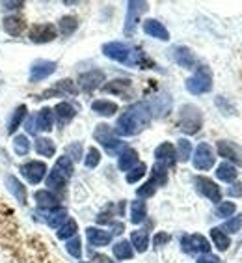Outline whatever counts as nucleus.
<instances>
[{"label": "nucleus", "mask_w": 242, "mask_h": 263, "mask_svg": "<svg viewBox=\"0 0 242 263\" xmlns=\"http://www.w3.org/2000/svg\"><path fill=\"white\" fill-rule=\"evenodd\" d=\"M153 120V112L149 103L138 101L131 105L119 118H117L116 129L114 133L119 137H136L144 129L149 127Z\"/></svg>", "instance_id": "1"}, {"label": "nucleus", "mask_w": 242, "mask_h": 263, "mask_svg": "<svg viewBox=\"0 0 242 263\" xmlns=\"http://www.w3.org/2000/svg\"><path fill=\"white\" fill-rule=\"evenodd\" d=\"M103 54L114 62H119L123 66H131V67L142 66L144 69H146V66H151V60L146 58V54H144L140 49H134V47L127 45L123 41H110V43H105V45H103Z\"/></svg>", "instance_id": "2"}, {"label": "nucleus", "mask_w": 242, "mask_h": 263, "mask_svg": "<svg viewBox=\"0 0 242 263\" xmlns=\"http://www.w3.org/2000/svg\"><path fill=\"white\" fill-rule=\"evenodd\" d=\"M93 137H95V140L99 142L103 147H105L106 153H108V155H112V157H119L121 153L127 149L125 142L119 140V138L116 137V133L112 131V127L106 125V123H99V125L95 127Z\"/></svg>", "instance_id": "3"}, {"label": "nucleus", "mask_w": 242, "mask_h": 263, "mask_svg": "<svg viewBox=\"0 0 242 263\" xmlns=\"http://www.w3.org/2000/svg\"><path fill=\"white\" fill-rule=\"evenodd\" d=\"M203 127V114L196 105H183L179 110V129L185 135H196Z\"/></svg>", "instance_id": "4"}, {"label": "nucleus", "mask_w": 242, "mask_h": 263, "mask_svg": "<svg viewBox=\"0 0 242 263\" xmlns=\"http://www.w3.org/2000/svg\"><path fill=\"white\" fill-rule=\"evenodd\" d=\"M187 90L190 91L192 96H201V93H207L212 90V73L207 66H197L196 73L187 79L185 82Z\"/></svg>", "instance_id": "5"}, {"label": "nucleus", "mask_w": 242, "mask_h": 263, "mask_svg": "<svg viewBox=\"0 0 242 263\" xmlns=\"http://www.w3.org/2000/svg\"><path fill=\"white\" fill-rule=\"evenodd\" d=\"M147 10H149V4H147V2H140V0H131V2L127 4L125 28H123V32H125L127 37L134 35L136 26H138V21H140V17L144 15Z\"/></svg>", "instance_id": "6"}, {"label": "nucleus", "mask_w": 242, "mask_h": 263, "mask_svg": "<svg viewBox=\"0 0 242 263\" xmlns=\"http://www.w3.org/2000/svg\"><path fill=\"white\" fill-rule=\"evenodd\" d=\"M181 247L183 252L187 254H209L211 252V243L207 241V237H203L201 233H192V235H183L181 237Z\"/></svg>", "instance_id": "7"}, {"label": "nucleus", "mask_w": 242, "mask_h": 263, "mask_svg": "<svg viewBox=\"0 0 242 263\" xmlns=\"http://www.w3.org/2000/svg\"><path fill=\"white\" fill-rule=\"evenodd\" d=\"M19 172L23 174L26 181L30 185H39L43 179L47 177V164L43 161H28L25 164H21Z\"/></svg>", "instance_id": "8"}, {"label": "nucleus", "mask_w": 242, "mask_h": 263, "mask_svg": "<svg viewBox=\"0 0 242 263\" xmlns=\"http://www.w3.org/2000/svg\"><path fill=\"white\" fill-rule=\"evenodd\" d=\"M194 187L196 191L201 196H205L207 200L214 203H220L222 202V193H220V187H218L216 183L209 179V177H203V176H196L194 177Z\"/></svg>", "instance_id": "9"}, {"label": "nucleus", "mask_w": 242, "mask_h": 263, "mask_svg": "<svg viewBox=\"0 0 242 263\" xmlns=\"http://www.w3.org/2000/svg\"><path fill=\"white\" fill-rule=\"evenodd\" d=\"M214 152H212V147L209 146L207 142H201L199 146L196 147V152H194V157H192V162H194V168L196 170H211L214 166Z\"/></svg>", "instance_id": "10"}, {"label": "nucleus", "mask_w": 242, "mask_h": 263, "mask_svg": "<svg viewBox=\"0 0 242 263\" xmlns=\"http://www.w3.org/2000/svg\"><path fill=\"white\" fill-rule=\"evenodd\" d=\"M56 35H58V30L52 23H39L30 28V37L32 43H49V41H54Z\"/></svg>", "instance_id": "11"}, {"label": "nucleus", "mask_w": 242, "mask_h": 263, "mask_svg": "<svg viewBox=\"0 0 242 263\" xmlns=\"http://www.w3.org/2000/svg\"><path fill=\"white\" fill-rule=\"evenodd\" d=\"M56 67H58V64H56V62H51V60L34 62L30 67V77H28V81H30L32 84H37V82L45 81V79H49V77L54 73Z\"/></svg>", "instance_id": "12"}, {"label": "nucleus", "mask_w": 242, "mask_h": 263, "mask_svg": "<svg viewBox=\"0 0 242 263\" xmlns=\"http://www.w3.org/2000/svg\"><path fill=\"white\" fill-rule=\"evenodd\" d=\"M103 82H105V71L103 69H90L78 77V88L82 91H88V93L103 86Z\"/></svg>", "instance_id": "13"}, {"label": "nucleus", "mask_w": 242, "mask_h": 263, "mask_svg": "<svg viewBox=\"0 0 242 263\" xmlns=\"http://www.w3.org/2000/svg\"><path fill=\"white\" fill-rule=\"evenodd\" d=\"M216 149H218V153H220V157L235 162L237 166H242V147L237 146L235 142L218 140L216 142Z\"/></svg>", "instance_id": "14"}, {"label": "nucleus", "mask_w": 242, "mask_h": 263, "mask_svg": "<svg viewBox=\"0 0 242 263\" xmlns=\"http://www.w3.org/2000/svg\"><path fill=\"white\" fill-rule=\"evenodd\" d=\"M34 120L35 133H51L54 129V112L49 106H43L35 116H32Z\"/></svg>", "instance_id": "15"}, {"label": "nucleus", "mask_w": 242, "mask_h": 263, "mask_svg": "<svg viewBox=\"0 0 242 263\" xmlns=\"http://www.w3.org/2000/svg\"><path fill=\"white\" fill-rule=\"evenodd\" d=\"M155 159H156V162H160L162 166H166V168L175 166V162H177L175 146H173L172 142H162L160 146L155 149Z\"/></svg>", "instance_id": "16"}, {"label": "nucleus", "mask_w": 242, "mask_h": 263, "mask_svg": "<svg viewBox=\"0 0 242 263\" xmlns=\"http://www.w3.org/2000/svg\"><path fill=\"white\" fill-rule=\"evenodd\" d=\"M6 189L10 191V194L13 198H15L17 202L21 203V205H26L28 203V191H26V187H25V183L21 181L19 177H15V176H6Z\"/></svg>", "instance_id": "17"}, {"label": "nucleus", "mask_w": 242, "mask_h": 263, "mask_svg": "<svg viewBox=\"0 0 242 263\" xmlns=\"http://www.w3.org/2000/svg\"><path fill=\"white\" fill-rule=\"evenodd\" d=\"M76 93H78V88L75 86V82L69 81V79H64V81L56 82L54 86L49 88L47 91H43L39 96V99H49V97H52V96H62V97L76 96Z\"/></svg>", "instance_id": "18"}, {"label": "nucleus", "mask_w": 242, "mask_h": 263, "mask_svg": "<svg viewBox=\"0 0 242 263\" xmlns=\"http://www.w3.org/2000/svg\"><path fill=\"white\" fill-rule=\"evenodd\" d=\"M34 200H35V205L43 211H52V209L60 208V200L56 196L54 193H51L49 189H39V191H35L34 193Z\"/></svg>", "instance_id": "19"}, {"label": "nucleus", "mask_w": 242, "mask_h": 263, "mask_svg": "<svg viewBox=\"0 0 242 263\" xmlns=\"http://www.w3.org/2000/svg\"><path fill=\"white\" fill-rule=\"evenodd\" d=\"M52 112H54V120L58 122V125H60V127H64V125H67L69 122H73V120H75V116H76V108L67 101L58 103Z\"/></svg>", "instance_id": "20"}, {"label": "nucleus", "mask_w": 242, "mask_h": 263, "mask_svg": "<svg viewBox=\"0 0 242 263\" xmlns=\"http://www.w3.org/2000/svg\"><path fill=\"white\" fill-rule=\"evenodd\" d=\"M172 58L181 67H185V69H192V67L196 66V56H194L192 49H188V47H185V45L173 47V49H172Z\"/></svg>", "instance_id": "21"}, {"label": "nucleus", "mask_w": 242, "mask_h": 263, "mask_svg": "<svg viewBox=\"0 0 242 263\" xmlns=\"http://www.w3.org/2000/svg\"><path fill=\"white\" fill-rule=\"evenodd\" d=\"M86 239L91 247L101 248V247H106V245L112 243V233L106 232V230L93 228V226H91V228L86 230Z\"/></svg>", "instance_id": "22"}, {"label": "nucleus", "mask_w": 242, "mask_h": 263, "mask_svg": "<svg viewBox=\"0 0 242 263\" xmlns=\"http://www.w3.org/2000/svg\"><path fill=\"white\" fill-rule=\"evenodd\" d=\"M144 32H146L147 35L155 37V40H160V41L170 40V32H168V28L162 25V23H158L156 19L144 21Z\"/></svg>", "instance_id": "23"}, {"label": "nucleus", "mask_w": 242, "mask_h": 263, "mask_svg": "<svg viewBox=\"0 0 242 263\" xmlns=\"http://www.w3.org/2000/svg\"><path fill=\"white\" fill-rule=\"evenodd\" d=\"M131 88H132L131 81H127V79H114V81L106 82L105 86H103V90H105L106 93H114V96H119V97H123V99H127Z\"/></svg>", "instance_id": "24"}, {"label": "nucleus", "mask_w": 242, "mask_h": 263, "mask_svg": "<svg viewBox=\"0 0 242 263\" xmlns=\"http://www.w3.org/2000/svg\"><path fill=\"white\" fill-rule=\"evenodd\" d=\"M67 220H69V211H67L66 208H56V209H52V211H47V215H45L47 226L52 230L62 228Z\"/></svg>", "instance_id": "25"}, {"label": "nucleus", "mask_w": 242, "mask_h": 263, "mask_svg": "<svg viewBox=\"0 0 242 263\" xmlns=\"http://www.w3.org/2000/svg\"><path fill=\"white\" fill-rule=\"evenodd\" d=\"M26 114H28V106H26V105H19L15 110L11 112L10 120H8V127H6L8 135H15L17 129H19V127H23V122H25Z\"/></svg>", "instance_id": "26"}, {"label": "nucleus", "mask_w": 242, "mask_h": 263, "mask_svg": "<svg viewBox=\"0 0 242 263\" xmlns=\"http://www.w3.org/2000/svg\"><path fill=\"white\" fill-rule=\"evenodd\" d=\"M34 149L37 155H41V157H54L56 153V144L52 138L49 137H37L34 140Z\"/></svg>", "instance_id": "27"}, {"label": "nucleus", "mask_w": 242, "mask_h": 263, "mask_svg": "<svg viewBox=\"0 0 242 263\" xmlns=\"http://www.w3.org/2000/svg\"><path fill=\"white\" fill-rule=\"evenodd\" d=\"M136 164H138V152L136 149L127 147L125 152L117 157V168H119L121 172H129V170H132Z\"/></svg>", "instance_id": "28"}, {"label": "nucleus", "mask_w": 242, "mask_h": 263, "mask_svg": "<svg viewBox=\"0 0 242 263\" xmlns=\"http://www.w3.org/2000/svg\"><path fill=\"white\" fill-rule=\"evenodd\" d=\"M4 30L8 35H11V37H19L21 34H23V30H25V21L21 19L19 15H8L4 17Z\"/></svg>", "instance_id": "29"}, {"label": "nucleus", "mask_w": 242, "mask_h": 263, "mask_svg": "<svg viewBox=\"0 0 242 263\" xmlns=\"http://www.w3.org/2000/svg\"><path fill=\"white\" fill-rule=\"evenodd\" d=\"M151 112H153V116L156 118H164L168 114V112L172 110V97H168V96H158L153 99L151 105Z\"/></svg>", "instance_id": "30"}, {"label": "nucleus", "mask_w": 242, "mask_h": 263, "mask_svg": "<svg viewBox=\"0 0 242 263\" xmlns=\"http://www.w3.org/2000/svg\"><path fill=\"white\" fill-rule=\"evenodd\" d=\"M91 110L99 114V116L110 118L117 112V103L108 101V99H97V101L91 103Z\"/></svg>", "instance_id": "31"}, {"label": "nucleus", "mask_w": 242, "mask_h": 263, "mask_svg": "<svg viewBox=\"0 0 242 263\" xmlns=\"http://www.w3.org/2000/svg\"><path fill=\"white\" fill-rule=\"evenodd\" d=\"M45 185L49 187V191H51V193L56 194V193H62V191L66 189L67 179L62 176V174L56 172L54 168H52V172H49V174H47V177H45ZM56 196H58V194H56Z\"/></svg>", "instance_id": "32"}, {"label": "nucleus", "mask_w": 242, "mask_h": 263, "mask_svg": "<svg viewBox=\"0 0 242 263\" xmlns=\"http://www.w3.org/2000/svg\"><path fill=\"white\" fill-rule=\"evenodd\" d=\"M129 243L132 245V248L136 250V252L144 254L149 248V233L146 230H134L131 233V241Z\"/></svg>", "instance_id": "33"}, {"label": "nucleus", "mask_w": 242, "mask_h": 263, "mask_svg": "<svg viewBox=\"0 0 242 263\" xmlns=\"http://www.w3.org/2000/svg\"><path fill=\"white\" fill-rule=\"evenodd\" d=\"M78 28V19L75 15H64L60 21H58V30L64 37H69L73 35Z\"/></svg>", "instance_id": "34"}, {"label": "nucleus", "mask_w": 242, "mask_h": 263, "mask_svg": "<svg viewBox=\"0 0 242 263\" xmlns=\"http://www.w3.org/2000/svg\"><path fill=\"white\" fill-rule=\"evenodd\" d=\"M211 239H212V243H214V247H216L220 252H226L227 248L231 247V239H229V235H227L222 228H212Z\"/></svg>", "instance_id": "35"}, {"label": "nucleus", "mask_w": 242, "mask_h": 263, "mask_svg": "<svg viewBox=\"0 0 242 263\" xmlns=\"http://www.w3.org/2000/svg\"><path fill=\"white\" fill-rule=\"evenodd\" d=\"M30 138H28V135H25V133H21V135H15L13 137V152L19 155V157H26L28 153H30Z\"/></svg>", "instance_id": "36"}, {"label": "nucleus", "mask_w": 242, "mask_h": 263, "mask_svg": "<svg viewBox=\"0 0 242 263\" xmlns=\"http://www.w3.org/2000/svg\"><path fill=\"white\" fill-rule=\"evenodd\" d=\"M147 217V205L144 200H134L131 203V222L142 224Z\"/></svg>", "instance_id": "37"}, {"label": "nucleus", "mask_w": 242, "mask_h": 263, "mask_svg": "<svg viewBox=\"0 0 242 263\" xmlns=\"http://www.w3.org/2000/svg\"><path fill=\"white\" fill-rule=\"evenodd\" d=\"M237 174H238L237 168L233 166V164H229V162H222L216 168V177L224 183H233L237 179Z\"/></svg>", "instance_id": "38"}, {"label": "nucleus", "mask_w": 242, "mask_h": 263, "mask_svg": "<svg viewBox=\"0 0 242 263\" xmlns=\"http://www.w3.org/2000/svg\"><path fill=\"white\" fill-rule=\"evenodd\" d=\"M112 252L116 256V259H121V261H125V259H131L134 256V248L129 241H117L114 247H112Z\"/></svg>", "instance_id": "39"}, {"label": "nucleus", "mask_w": 242, "mask_h": 263, "mask_svg": "<svg viewBox=\"0 0 242 263\" xmlns=\"http://www.w3.org/2000/svg\"><path fill=\"white\" fill-rule=\"evenodd\" d=\"M54 170L58 174H62L66 179H71L73 172H75V166H73V161H71L67 155H64V157H58V161H56V164H54Z\"/></svg>", "instance_id": "40"}, {"label": "nucleus", "mask_w": 242, "mask_h": 263, "mask_svg": "<svg viewBox=\"0 0 242 263\" xmlns=\"http://www.w3.org/2000/svg\"><path fill=\"white\" fill-rule=\"evenodd\" d=\"M76 232H78V224L73 220V218H69L62 228H58V239H62V241H69L71 237H75Z\"/></svg>", "instance_id": "41"}, {"label": "nucleus", "mask_w": 242, "mask_h": 263, "mask_svg": "<svg viewBox=\"0 0 242 263\" xmlns=\"http://www.w3.org/2000/svg\"><path fill=\"white\" fill-rule=\"evenodd\" d=\"M151 181H155L156 187H164L168 183V168L162 166L160 162H155L151 172Z\"/></svg>", "instance_id": "42"}, {"label": "nucleus", "mask_w": 242, "mask_h": 263, "mask_svg": "<svg viewBox=\"0 0 242 263\" xmlns=\"http://www.w3.org/2000/svg\"><path fill=\"white\" fill-rule=\"evenodd\" d=\"M177 159L181 162H187L188 159L192 157V144L187 140V138H179L177 140Z\"/></svg>", "instance_id": "43"}, {"label": "nucleus", "mask_w": 242, "mask_h": 263, "mask_svg": "<svg viewBox=\"0 0 242 263\" xmlns=\"http://www.w3.org/2000/svg\"><path fill=\"white\" fill-rule=\"evenodd\" d=\"M66 155L73 162L82 161V157H84V146H82V142H71L69 146L66 147Z\"/></svg>", "instance_id": "44"}, {"label": "nucleus", "mask_w": 242, "mask_h": 263, "mask_svg": "<svg viewBox=\"0 0 242 263\" xmlns=\"http://www.w3.org/2000/svg\"><path fill=\"white\" fill-rule=\"evenodd\" d=\"M66 250L67 254H71L75 259H80L82 258V241L78 235H75V237H71L69 241L66 243Z\"/></svg>", "instance_id": "45"}, {"label": "nucleus", "mask_w": 242, "mask_h": 263, "mask_svg": "<svg viewBox=\"0 0 242 263\" xmlns=\"http://www.w3.org/2000/svg\"><path fill=\"white\" fill-rule=\"evenodd\" d=\"M146 172H147V166H146V164H144V162H138V164L134 168H132V170H129V172H127V176H125L127 183H136V181H140L142 177L146 176Z\"/></svg>", "instance_id": "46"}, {"label": "nucleus", "mask_w": 242, "mask_h": 263, "mask_svg": "<svg viewBox=\"0 0 242 263\" xmlns=\"http://www.w3.org/2000/svg\"><path fill=\"white\" fill-rule=\"evenodd\" d=\"M101 162V152L97 147H90L88 149V155L84 157V166L86 168H97Z\"/></svg>", "instance_id": "47"}, {"label": "nucleus", "mask_w": 242, "mask_h": 263, "mask_svg": "<svg viewBox=\"0 0 242 263\" xmlns=\"http://www.w3.org/2000/svg\"><path fill=\"white\" fill-rule=\"evenodd\" d=\"M235 211H237V205L233 202H220L216 208V215L220 218H229L235 215Z\"/></svg>", "instance_id": "48"}, {"label": "nucleus", "mask_w": 242, "mask_h": 263, "mask_svg": "<svg viewBox=\"0 0 242 263\" xmlns=\"http://www.w3.org/2000/svg\"><path fill=\"white\" fill-rule=\"evenodd\" d=\"M155 193H156V185H155V181H151V179H149L147 183H144L142 187L136 189L138 200H144V198H151Z\"/></svg>", "instance_id": "49"}, {"label": "nucleus", "mask_w": 242, "mask_h": 263, "mask_svg": "<svg viewBox=\"0 0 242 263\" xmlns=\"http://www.w3.org/2000/svg\"><path fill=\"white\" fill-rule=\"evenodd\" d=\"M222 230L226 233H237V232H240V230H242V213H240V215H237V217L229 218V220H227V222L222 226Z\"/></svg>", "instance_id": "50"}, {"label": "nucleus", "mask_w": 242, "mask_h": 263, "mask_svg": "<svg viewBox=\"0 0 242 263\" xmlns=\"http://www.w3.org/2000/svg\"><path fill=\"white\" fill-rule=\"evenodd\" d=\"M95 220H97V224H112L114 222V209L106 208L105 211H101L97 215Z\"/></svg>", "instance_id": "51"}, {"label": "nucleus", "mask_w": 242, "mask_h": 263, "mask_svg": "<svg viewBox=\"0 0 242 263\" xmlns=\"http://www.w3.org/2000/svg\"><path fill=\"white\" fill-rule=\"evenodd\" d=\"M170 241H172V235H170V233H166V232H158L155 237H153V245H155V248L166 247Z\"/></svg>", "instance_id": "52"}, {"label": "nucleus", "mask_w": 242, "mask_h": 263, "mask_svg": "<svg viewBox=\"0 0 242 263\" xmlns=\"http://www.w3.org/2000/svg\"><path fill=\"white\" fill-rule=\"evenodd\" d=\"M196 263H220V258L218 256H214V254H201L199 258H197Z\"/></svg>", "instance_id": "53"}, {"label": "nucleus", "mask_w": 242, "mask_h": 263, "mask_svg": "<svg viewBox=\"0 0 242 263\" xmlns=\"http://www.w3.org/2000/svg\"><path fill=\"white\" fill-rule=\"evenodd\" d=\"M227 193L229 196H242V183H233Z\"/></svg>", "instance_id": "54"}, {"label": "nucleus", "mask_w": 242, "mask_h": 263, "mask_svg": "<svg viewBox=\"0 0 242 263\" xmlns=\"http://www.w3.org/2000/svg\"><path fill=\"white\" fill-rule=\"evenodd\" d=\"M112 226V235H121V233H123V230H125V224L123 222H116V220H114V222L110 224Z\"/></svg>", "instance_id": "55"}, {"label": "nucleus", "mask_w": 242, "mask_h": 263, "mask_svg": "<svg viewBox=\"0 0 242 263\" xmlns=\"http://www.w3.org/2000/svg\"><path fill=\"white\" fill-rule=\"evenodd\" d=\"M2 6H4L6 10L17 11V10H21V8L25 6V2H2Z\"/></svg>", "instance_id": "56"}, {"label": "nucleus", "mask_w": 242, "mask_h": 263, "mask_svg": "<svg viewBox=\"0 0 242 263\" xmlns=\"http://www.w3.org/2000/svg\"><path fill=\"white\" fill-rule=\"evenodd\" d=\"M90 263H112V261L108 258H106V256H101V254H97V256H93V258H91Z\"/></svg>", "instance_id": "57"}]
</instances>
